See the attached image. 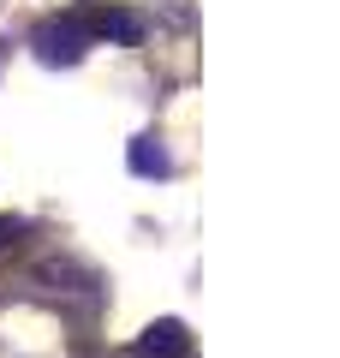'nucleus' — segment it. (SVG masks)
<instances>
[{
    "label": "nucleus",
    "instance_id": "obj_1",
    "mask_svg": "<svg viewBox=\"0 0 340 358\" xmlns=\"http://www.w3.org/2000/svg\"><path fill=\"white\" fill-rule=\"evenodd\" d=\"M30 48H36L42 66H78L90 48V24L84 18H48V24H36Z\"/></svg>",
    "mask_w": 340,
    "mask_h": 358
},
{
    "label": "nucleus",
    "instance_id": "obj_2",
    "mask_svg": "<svg viewBox=\"0 0 340 358\" xmlns=\"http://www.w3.org/2000/svg\"><path fill=\"white\" fill-rule=\"evenodd\" d=\"M138 352H143V358H191V334H185V322H173V317L150 322V329H143V341H138Z\"/></svg>",
    "mask_w": 340,
    "mask_h": 358
},
{
    "label": "nucleus",
    "instance_id": "obj_3",
    "mask_svg": "<svg viewBox=\"0 0 340 358\" xmlns=\"http://www.w3.org/2000/svg\"><path fill=\"white\" fill-rule=\"evenodd\" d=\"M132 173L138 179H167L173 173V155L162 150V138H138L132 143Z\"/></svg>",
    "mask_w": 340,
    "mask_h": 358
},
{
    "label": "nucleus",
    "instance_id": "obj_4",
    "mask_svg": "<svg viewBox=\"0 0 340 358\" xmlns=\"http://www.w3.org/2000/svg\"><path fill=\"white\" fill-rule=\"evenodd\" d=\"M101 36H120V42H143V18H138V13H108V18H101Z\"/></svg>",
    "mask_w": 340,
    "mask_h": 358
}]
</instances>
